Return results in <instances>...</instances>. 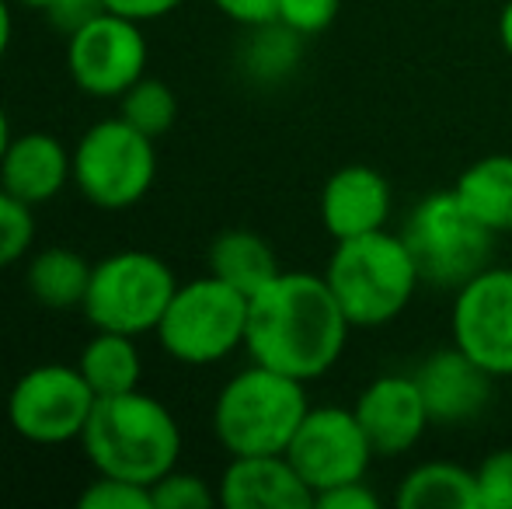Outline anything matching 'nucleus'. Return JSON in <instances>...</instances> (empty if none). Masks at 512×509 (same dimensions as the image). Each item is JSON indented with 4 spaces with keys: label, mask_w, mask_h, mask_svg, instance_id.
Segmentation results:
<instances>
[{
    "label": "nucleus",
    "mask_w": 512,
    "mask_h": 509,
    "mask_svg": "<svg viewBox=\"0 0 512 509\" xmlns=\"http://www.w3.org/2000/svg\"><path fill=\"white\" fill-rule=\"evenodd\" d=\"M11 28H14L11 4H7V0H0V63H4L7 49H11Z\"/></svg>",
    "instance_id": "obj_34"
},
{
    "label": "nucleus",
    "mask_w": 512,
    "mask_h": 509,
    "mask_svg": "<svg viewBox=\"0 0 512 509\" xmlns=\"http://www.w3.org/2000/svg\"><path fill=\"white\" fill-rule=\"evenodd\" d=\"M304 60V35L283 21L251 25L241 46V70L251 84H283Z\"/></svg>",
    "instance_id": "obj_23"
},
{
    "label": "nucleus",
    "mask_w": 512,
    "mask_h": 509,
    "mask_svg": "<svg viewBox=\"0 0 512 509\" xmlns=\"http://www.w3.org/2000/svg\"><path fill=\"white\" fill-rule=\"evenodd\" d=\"M102 11H108L105 0H63V4H56L46 18L53 21L63 35H70V32H77L81 25H88L91 18H98Z\"/></svg>",
    "instance_id": "obj_32"
},
{
    "label": "nucleus",
    "mask_w": 512,
    "mask_h": 509,
    "mask_svg": "<svg viewBox=\"0 0 512 509\" xmlns=\"http://www.w3.org/2000/svg\"><path fill=\"white\" fill-rule=\"evenodd\" d=\"M314 506L321 509H380V496L366 485V478L359 482H345V485H335V489L321 492L314 499Z\"/></svg>",
    "instance_id": "obj_30"
},
{
    "label": "nucleus",
    "mask_w": 512,
    "mask_h": 509,
    "mask_svg": "<svg viewBox=\"0 0 512 509\" xmlns=\"http://www.w3.org/2000/svg\"><path fill=\"white\" fill-rule=\"evenodd\" d=\"M286 457L304 475L314 499L345 482L366 478L373 464V447L359 426L356 412L342 405H310L300 429L293 433Z\"/></svg>",
    "instance_id": "obj_11"
},
{
    "label": "nucleus",
    "mask_w": 512,
    "mask_h": 509,
    "mask_svg": "<svg viewBox=\"0 0 512 509\" xmlns=\"http://www.w3.org/2000/svg\"><path fill=\"white\" fill-rule=\"evenodd\" d=\"M227 509H310L314 492L286 454L230 457L216 485Z\"/></svg>",
    "instance_id": "obj_16"
},
{
    "label": "nucleus",
    "mask_w": 512,
    "mask_h": 509,
    "mask_svg": "<svg viewBox=\"0 0 512 509\" xmlns=\"http://www.w3.org/2000/svg\"><path fill=\"white\" fill-rule=\"evenodd\" d=\"M81 447L98 475L154 485L161 475L178 468L182 429L168 405L136 387L95 401Z\"/></svg>",
    "instance_id": "obj_2"
},
{
    "label": "nucleus",
    "mask_w": 512,
    "mask_h": 509,
    "mask_svg": "<svg viewBox=\"0 0 512 509\" xmlns=\"http://www.w3.org/2000/svg\"><path fill=\"white\" fill-rule=\"evenodd\" d=\"M352 321L331 293L328 279L314 272H279L248 300L251 363H262L297 381L324 377L345 353Z\"/></svg>",
    "instance_id": "obj_1"
},
{
    "label": "nucleus",
    "mask_w": 512,
    "mask_h": 509,
    "mask_svg": "<svg viewBox=\"0 0 512 509\" xmlns=\"http://www.w3.org/2000/svg\"><path fill=\"white\" fill-rule=\"evenodd\" d=\"M11 119H7V112H4V105H0V157H4V150H7V143H11Z\"/></svg>",
    "instance_id": "obj_36"
},
{
    "label": "nucleus",
    "mask_w": 512,
    "mask_h": 509,
    "mask_svg": "<svg viewBox=\"0 0 512 509\" xmlns=\"http://www.w3.org/2000/svg\"><path fill=\"white\" fill-rule=\"evenodd\" d=\"M81 509H154L150 485L126 482L115 475H98L88 489L77 496Z\"/></svg>",
    "instance_id": "obj_27"
},
{
    "label": "nucleus",
    "mask_w": 512,
    "mask_h": 509,
    "mask_svg": "<svg viewBox=\"0 0 512 509\" xmlns=\"http://www.w3.org/2000/svg\"><path fill=\"white\" fill-rule=\"evenodd\" d=\"M119 116L147 136H164L178 119V98L168 81L143 74L126 95L119 98Z\"/></svg>",
    "instance_id": "obj_24"
},
{
    "label": "nucleus",
    "mask_w": 512,
    "mask_h": 509,
    "mask_svg": "<svg viewBox=\"0 0 512 509\" xmlns=\"http://www.w3.org/2000/svg\"><path fill=\"white\" fill-rule=\"evenodd\" d=\"M391 182L370 164H345L331 171L321 189V224L331 241L373 234L391 220Z\"/></svg>",
    "instance_id": "obj_15"
},
{
    "label": "nucleus",
    "mask_w": 512,
    "mask_h": 509,
    "mask_svg": "<svg viewBox=\"0 0 512 509\" xmlns=\"http://www.w3.org/2000/svg\"><path fill=\"white\" fill-rule=\"evenodd\" d=\"M213 4L223 18L237 21L241 28L276 21V11H279V0H213Z\"/></svg>",
    "instance_id": "obj_31"
},
{
    "label": "nucleus",
    "mask_w": 512,
    "mask_h": 509,
    "mask_svg": "<svg viewBox=\"0 0 512 509\" xmlns=\"http://www.w3.org/2000/svg\"><path fill=\"white\" fill-rule=\"evenodd\" d=\"M143 21L102 11L67 35V74L84 95L122 98L147 74V35Z\"/></svg>",
    "instance_id": "obj_10"
},
{
    "label": "nucleus",
    "mask_w": 512,
    "mask_h": 509,
    "mask_svg": "<svg viewBox=\"0 0 512 509\" xmlns=\"http://www.w3.org/2000/svg\"><path fill=\"white\" fill-rule=\"evenodd\" d=\"M35 241V217L32 206L14 199L7 189H0V269L21 262Z\"/></svg>",
    "instance_id": "obj_26"
},
{
    "label": "nucleus",
    "mask_w": 512,
    "mask_h": 509,
    "mask_svg": "<svg viewBox=\"0 0 512 509\" xmlns=\"http://www.w3.org/2000/svg\"><path fill=\"white\" fill-rule=\"evenodd\" d=\"M98 394L77 363H39L25 370L7 394V426L28 443L60 447L84 436Z\"/></svg>",
    "instance_id": "obj_9"
},
{
    "label": "nucleus",
    "mask_w": 512,
    "mask_h": 509,
    "mask_svg": "<svg viewBox=\"0 0 512 509\" xmlns=\"http://www.w3.org/2000/svg\"><path fill=\"white\" fill-rule=\"evenodd\" d=\"M453 342L488 374L512 377V269L485 265L453 297Z\"/></svg>",
    "instance_id": "obj_12"
},
{
    "label": "nucleus",
    "mask_w": 512,
    "mask_h": 509,
    "mask_svg": "<svg viewBox=\"0 0 512 509\" xmlns=\"http://www.w3.org/2000/svg\"><path fill=\"white\" fill-rule=\"evenodd\" d=\"M394 503L401 509H478V482L464 464L422 461L401 478Z\"/></svg>",
    "instance_id": "obj_21"
},
{
    "label": "nucleus",
    "mask_w": 512,
    "mask_h": 509,
    "mask_svg": "<svg viewBox=\"0 0 512 509\" xmlns=\"http://www.w3.org/2000/svg\"><path fill=\"white\" fill-rule=\"evenodd\" d=\"M91 269L95 265L81 252L67 245H53L32 255L25 269V286L35 304L49 307V311H70V307H81L88 297Z\"/></svg>",
    "instance_id": "obj_19"
},
{
    "label": "nucleus",
    "mask_w": 512,
    "mask_h": 509,
    "mask_svg": "<svg viewBox=\"0 0 512 509\" xmlns=\"http://www.w3.org/2000/svg\"><path fill=\"white\" fill-rule=\"evenodd\" d=\"M324 279L352 328H384L398 321L422 283L401 231L394 234L387 227L335 241Z\"/></svg>",
    "instance_id": "obj_3"
},
{
    "label": "nucleus",
    "mask_w": 512,
    "mask_h": 509,
    "mask_svg": "<svg viewBox=\"0 0 512 509\" xmlns=\"http://www.w3.org/2000/svg\"><path fill=\"white\" fill-rule=\"evenodd\" d=\"M453 192L492 234H512V154H488L467 164Z\"/></svg>",
    "instance_id": "obj_20"
},
{
    "label": "nucleus",
    "mask_w": 512,
    "mask_h": 509,
    "mask_svg": "<svg viewBox=\"0 0 512 509\" xmlns=\"http://www.w3.org/2000/svg\"><path fill=\"white\" fill-rule=\"evenodd\" d=\"M307 384L262 363L234 374L213 401V433L230 457L286 454L304 422Z\"/></svg>",
    "instance_id": "obj_4"
},
{
    "label": "nucleus",
    "mask_w": 512,
    "mask_h": 509,
    "mask_svg": "<svg viewBox=\"0 0 512 509\" xmlns=\"http://www.w3.org/2000/svg\"><path fill=\"white\" fill-rule=\"evenodd\" d=\"M77 370H81L84 381L91 384V391H95L98 398L136 391L143 377V360H140V349H136V335L102 332V328H95L88 346L77 356Z\"/></svg>",
    "instance_id": "obj_22"
},
{
    "label": "nucleus",
    "mask_w": 512,
    "mask_h": 509,
    "mask_svg": "<svg viewBox=\"0 0 512 509\" xmlns=\"http://www.w3.org/2000/svg\"><path fill=\"white\" fill-rule=\"evenodd\" d=\"M499 42H502V49L512 56V0H506L502 11H499Z\"/></svg>",
    "instance_id": "obj_35"
},
{
    "label": "nucleus",
    "mask_w": 512,
    "mask_h": 509,
    "mask_svg": "<svg viewBox=\"0 0 512 509\" xmlns=\"http://www.w3.org/2000/svg\"><path fill=\"white\" fill-rule=\"evenodd\" d=\"M74 182L91 206L108 213L143 203L157 182L154 136L126 119H102L74 147Z\"/></svg>",
    "instance_id": "obj_8"
},
{
    "label": "nucleus",
    "mask_w": 512,
    "mask_h": 509,
    "mask_svg": "<svg viewBox=\"0 0 512 509\" xmlns=\"http://www.w3.org/2000/svg\"><path fill=\"white\" fill-rule=\"evenodd\" d=\"M209 272L216 279H223L227 286L241 290L244 297H255L265 283L279 276V258L276 248L255 231H244V227H234V231H223L220 238L209 245Z\"/></svg>",
    "instance_id": "obj_18"
},
{
    "label": "nucleus",
    "mask_w": 512,
    "mask_h": 509,
    "mask_svg": "<svg viewBox=\"0 0 512 509\" xmlns=\"http://www.w3.org/2000/svg\"><path fill=\"white\" fill-rule=\"evenodd\" d=\"M154 335L161 339L164 353L185 367L220 363L237 349H244L248 297L216 279L213 272L192 279V283H178Z\"/></svg>",
    "instance_id": "obj_6"
},
{
    "label": "nucleus",
    "mask_w": 512,
    "mask_h": 509,
    "mask_svg": "<svg viewBox=\"0 0 512 509\" xmlns=\"http://www.w3.org/2000/svg\"><path fill=\"white\" fill-rule=\"evenodd\" d=\"M67 182H74V150L60 136L42 129L11 136L0 157V189L35 210L60 196Z\"/></svg>",
    "instance_id": "obj_17"
},
{
    "label": "nucleus",
    "mask_w": 512,
    "mask_h": 509,
    "mask_svg": "<svg viewBox=\"0 0 512 509\" xmlns=\"http://www.w3.org/2000/svg\"><path fill=\"white\" fill-rule=\"evenodd\" d=\"M352 412H356L359 426H363L366 440H370L377 457L408 454V450L418 447L425 429L432 426L425 398L411 374L373 377V381L359 391Z\"/></svg>",
    "instance_id": "obj_13"
},
{
    "label": "nucleus",
    "mask_w": 512,
    "mask_h": 509,
    "mask_svg": "<svg viewBox=\"0 0 512 509\" xmlns=\"http://www.w3.org/2000/svg\"><path fill=\"white\" fill-rule=\"evenodd\" d=\"M478 509H512V447L492 450L474 468Z\"/></svg>",
    "instance_id": "obj_28"
},
{
    "label": "nucleus",
    "mask_w": 512,
    "mask_h": 509,
    "mask_svg": "<svg viewBox=\"0 0 512 509\" xmlns=\"http://www.w3.org/2000/svg\"><path fill=\"white\" fill-rule=\"evenodd\" d=\"M338 11H342V0H279L276 21L310 39V35H321L324 28L335 25Z\"/></svg>",
    "instance_id": "obj_29"
},
{
    "label": "nucleus",
    "mask_w": 512,
    "mask_h": 509,
    "mask_svg": "<svg viewBox=\"0 0 512 509\" xmlns=\"http://www.w3.org/2000/svg\"><path fill=\"white\" fill-rule=\"evenodd\" d=\"M411 377L422 391L429 419L439 426H464L478 419L492 401L495 377L478 360H471L457 342L425 356Z\"/></svg>",
    "instance_id": "obj_14"
},
{
    "label": "nucleus",
    "mask_w": 512,
    "mask_h": 509,
    "mask_svg": "<svg viewBox=\"0 0 512 509\" xmlns=\"http://www.w3.org/2000/svg\"><path fill=\"white\" fill-rule=\"evenodd\" d=\"M175 290L178 279L161 255L126 248V252L105 255L102 262H95L81 311L102 332H157Z\"/></svg>",
    "instance_id": "obj_7"
},
{
    "label": "nucleus",
    "mask_w": 512,
    "mask_h": 509,
    "mask_svg": "<svg viewBox=\"0 0 512 509\" xmlns=\"http://www.w3.org/2000/svg\"><path fill=\"white\" fill-rule=\"evenodd\" d=\"M405 238L411 258L418 265L422 283L436 290H460L471 276H478L488 265L495 238L453 189L429 192L411 206L405 220Z\"/></svg>",
    "instance_id": "obj_5"
},
{
    "label": "nucleus",
    "mask_w": 512,
    "mask_h": 509,
    "mask_svg": "<svg viewBox=\"0 0 512 509\" xmlns=\"http://www.w3.org/2000/svg\"><path fill=\"white\" fill-rule=\"evenodd\" d=\"M185 0H105L108 11L115 14H126V18L133 21H157L164 18V14L178 11Z\"/></svg>",
    "instance_id": "obj_33"
},
{
    "label": "nucleus",
    "mask_w": 512,
    "mask_h": 509,
    "mask_svg": "<svg viewBox=\"0 0 512 509\" xmlns=\"http://www.w3.org/2000/svg\"><path fill=\"white\" fill-rule=\"evenodd\" d=\"M150 499H154V509H209L220 503L216 489H209L203 475L178 468H171L168 475H161L150 485Z\"/></svg>",
    "instance_id": "obj_25"
},
{
    "label": "nucleus",
    "mask_w": 512,
    "mask_h": 509,
    "mask_svg": "<svg viewBox=\"0 0 512 509\" xmlns=\"http://www.w3.org/2000/svg\"><path fill=\"white\" fill-rule=\"evenodd\" d=\"M21 7H28V11H42V14H49L56 4H63V0H18Z\"/></svg>",
    "instance_id": "obj_37"
}]
</instances>
